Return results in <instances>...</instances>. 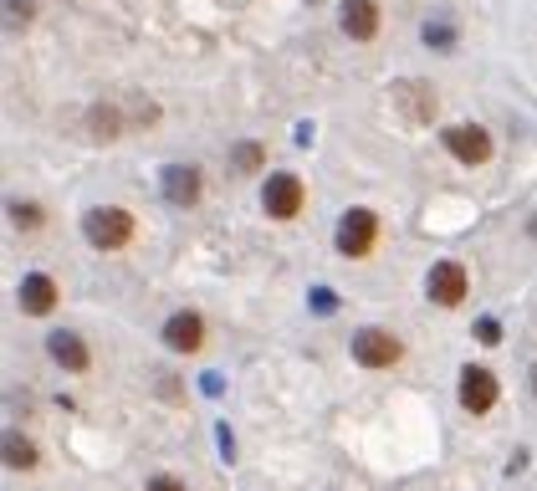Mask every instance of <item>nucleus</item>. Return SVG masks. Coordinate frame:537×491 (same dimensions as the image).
Masks as SVG:
<instances>
[{
    "mask_svg": "<svg viewBox=\"0 0 537 491\" xmlns=\"http://www.w3.org/2000/svg\"><path fill=\"white\" fill-rule=\"evenodd\" d=\"M164 195L169 205H195L200 200V169L195 164H164Z\"/></svg>",
    "mask_w": 537,
    "mask_h": 491,
    "instance_id": "11",
    "label": "nucleus"
},
{
    "mask_svg": "<svg viewBox=\"0 0 537 491\" xmlns=\"http://www.w3.org/2000/svg\"><path fill=\"white\" fill-rule=\"evenodd\" d=\"M425 41H430V47H440V52H451V41H456V31L445 26V21H440V26L430 21V26H425Z\"/></svg>",
    "mask_w": 537,
    "mask_h": 491,
    "instance_id": "18",
    "label": "nucleus"
},
{
    "mask_svg": "<svg viewBox=\"0 0 537 491\" xmlns=\"http://www.w3.org/2000/svg\"><path fill=\"white\" fill-rule=\"evenodd\" d=\"M374 241H379V215L364 210V205H353V210L338 220V256L364 261V256L374 251Z\"/></svg>",
    "mask_w": 537,
    "mask_h": 491,
    "instance_id": "2",
    "label": "nucleus"
},
{
    "mask_svg": "<svg viewBox=\"0 0 537 491\" xmlns=\"http://www.w3.org/2000/svg\"><path fill=\"white\" fill-rule=\"evenodd\" d=\"M338 26H343L353 41H374V36H379V6H374V0H343Z\"/></svg>",
    "mask_w": 537,
    "mask_h": 491,
    "instance_id": "10",
    "label": "nucleus"
},
{
    "mask_svg": "<svg viewBox=\"0 0 537 491\" xmlns=\"http://www.w3.org/2000/svg\"><path fill=\"white\" fill-rule=\"evenodd\" d=\"M21 307H26V318H47V312L57 307V282L47 272H31L21 282Z\"/></svg>",
    "mask_w": 537,
    "mask_h": 491,
    "instance_id": "13",
    "label": "nucleus"
},
{
    "mask_svg": "<svg viewBox=\"0 0 537 491\" xmlns=\"http://www.w3.org/2000/svg\"><path fill=\"white\" fill-rule=\"evenodd\" d=\"M11 220H16V226H26V231H36V226H41V205H21V200H16V205H11Z\"/></svg>",
    "mask_w": 537,
    "mask_h": 491,
    "instance_id": "17",
    "label": "nucleus"
},
{
    "mask_svg": "<svg viewBox=\"0 0 537 491\" xmlns=\"http://www.w3.org/2000/svg\"><path fill=\"white\" fill-rule=\"evenodd\" d=\"M164 343H169L174 353H200V343H205V318H200V312H174V318L164 323Z\"/></svg>",
    "mask_w": 537,
    "mask_h": 491,
    "instance_id": "9",
    "label": "nucleus"
},
{
    "mask_svg": "<svg viewBox=\"0 0 537 491\" xmlns=\"http://www.w3.org/2000/svg\"><path fill=\"white\" fill-rule=\"evenodd\" d=\"M527 236H532V241H537V215H532V226H527Z\"/></svg>",
    "mask_w": 537,
    "mask_h": 491,
    "instance_id": "21",
    "label": "nucleus"
},
{
    "mask_svg": "<svg viewBox=\"0 0 537 491\" xmlns=\"http://www.w3.org/2000/svg\"><path fill=\"white\" fill-rule=\"evenodd\" d=\"M440 139H445V149H451L461 164H471V169L491 159V133L476 128V123H451V128H440Z\"/></svg>",
    "mask_w": 537,
    "mask_h": 491,
    "instance_id": "5",
    "label": "nucleus"
},
{
    "mask_svg": "<svg viewBox=\"0 0 537 491\" xmlns=\"http://www.w3.org/2000/svg\"><path fill=\"white\" fill-rule=\"evenodd\" d=\"M353 359L364 369H394L399 359H405V343H399L394 333H384V328H358L353 333Z\"/></svg>",
    "mask_w": 537,
    "mask_h": 491,
    "instance_id": "3",
    "label": "nucleus"
},
{
    "mask_svg": "<svg viewBox=\"0 0 537 491\" xmlns=\"http://www.w3.org/2000/svg\"><path fill=\"white\" fill-rule=\"evenodd\" d=\"M82 236L93 241L98 251H123L133 241V215L118 205H93L82 215Z\"/></svg>",
    "mask_w": 537,
    "mask_h": 491,
    "instance_id": "1",
    "label": "nucleus"
},
{
    "mask_svg": "<svg viewBox=\"0 0 537 491\" xmlns=\"http://www.w3.org/2000/svg\"><path fill=\"white\" fill-rule=\"evenodd\" d=\"M93 133H98V139H118V133H123L118 108H93Z\"/></svg>",
    "mask_w": 537,
    "mask_h": 491,
    "instance_id": "15",
    "label": "nucleus"
},
{
    "mask_svg": "<svg viewBox=\"0 0 537 491\" xmlns=\"http://www.w3.org/2000/svg\"><path fill=\"white\" fill-rule=\"evenodd\" d=\"M394 108H399V118H405L410 128H425L435 118V87H425V82H394Z\"/></svg>",
    "mask_w": 537,
    "mask_h": 491,
    "instance_id": "8",
    "label": "nucleus"
},
{
    "mask_svg": "<svg viewBox=\"0 0 537 491\" xmlns=\"http://www.w3.org/2000/svg\"><path fill=\"white\" fill-rule=\"evenodd\" d=\"M476 338H481V343H497V338H502L497 318H481V323H476Z\"/></svg>",
    "mask_w": 537,
    "mask_h": 491,
    "instance_id": "19",
    "label": "nucleus"
},
{
    "mask_svg": "<svg viewBox=\"0 0 537 491\" xmlns=\"http://www.w3.org/2000/svg\"><path fill=\"white\" fill-rule=\"evenodd\" d=\"M149 491H185V481H174V476H149Z\"/></svg>",
    "mask_w": 537,
    "mask_h": 491,
    "instance_id": "20",
    "label": "nucleus"
},
{
    "mask_svg": "<svg viewBox=\"0 0 537 491\" xmlns=\"http://www.w3.org/2000/svg\"><path fill=\"white\" fill-rule=\"evenodd\" d=\"M6 466H11V471H31V466H36V445H31L26 435H16V430L6 435Z\"/></svg>",
    "mask_w": 537,
    "mask_h": 491,
    "instance_id": "14",
    "label": "nucleus"
},
{
    "mask_svg": "<svg viewBox=\"0 0 537 491\" xmlns=\"http://www.w3.org/2000/svg\"><path fill=\"white\" fill-rule=\"evenodd\" d=\"M261 210L272 215V220H292L297 210H302V180L297 174H272V180L261 185Z\"/></svg>",
    "mask_w": 537,
    "mask_h": 491,
    "instance_id": "6",
    "label": "nucleus"
},
{
    "mask_svg": "<svg viewBox=\"0 0 537 491\" xmlns=\"http://www.w3.org/2000/svg\"><path fill=\"white\" fill-rule=\"evenodd\" d=\"M261 159H266V154H261V144H236V149H231V164H236L241 174H256V169H261Z\"/></svg>",
    "mask_w": 537,
    "mask_h": 491,
    "instance_id": "16",
    "label": "nucleus"
},
{
    "mask_svg": "<svg viewBox=\"0 0 537 491\" xmlns=\"http://www.w3.org/2000/svg\"><path fill=\"white\" fill-rule=\"evenodd\" d=\"M532 394H537V364H532Z\"/></svg>",
    "mask_w": 537,
    "mask_h": 491,
    "instance_id": "22",
    "label": "nucleus"
},
{
    "mask_svg": "<svg viewBox=\"0 0 537 491\" xmlns=\"http://www.w3.org/2000/svg\"><path fill=\"white\" fill-rule=\"evenodd\" d=\"M497 374L491 369H481V364H466L461 369V410L466 415H486L491 405H497Z\"/></svg>",
    "mask_w": 537,
    "mask_h": 491,
    "instance_id": "7",
    "label": "nucleus"
},
{
    "mask_svg": "<svg viewBox=\"0 0 537 491\" xmlns=\"http://www.w3.org/2000/svg\"><path fill=\"white\" fill-rule=\"evenodd\" d=\"M47 353L67 369V374H82L87 364H93V353H87V343L77 338V333H67V328H57V333H47Z\"/></svg>",
    "mask_w": 537,
    "mask_h": 491,
    "instance_id": "12",
    "label": "nucleus"
},
{
    "mask_svg": "<svg viewBox=\"0 0 537 491\" xmlns=\"http://www.w3.org/2000/svg\"><path fill=\"white\" fill-rule=\"evenodd\" d=\"M425 292H430V302H440V307H461L466 292H471L466 266H461V261H435L430 277H425Z\"/></svg>",
    "mask_w": 537,
    "mask_h": 491,
    "instance_id": "4",
    "label": "nucleus"
}]
</instances>
